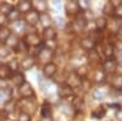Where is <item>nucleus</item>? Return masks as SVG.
<instances>
[{"label": "nucleus", "instance_id": "7c9ffc66", "mask_svg": "<svg viewBox=\"0 0 122 121\" xmlns=\"http://www.w3.org/2000/svg\"><path fill=\"white\" fill-rule=\"evenodd\" d=\"M106 79V74L103 71V70H95L94 71V75H93V81L95 83H104Z\"/></svg>", "mask_w": 122, "mask_h": 121}, {"label": "nucleus", "instance_id": "5fc2aeb1", "mask_svg": "<svg viewBox=\"0 0 122 121\" xmlns=\"http://www.w3.org/2000/svg\"><path fill=\"white\" fill-rule=\"evenodd\" d=\"M118 34H121V36H122V27H121V29H120V32H118Z\"/></svg>", "mask_w": 122, "mask_h": 121}, {"label": "nucleus", "instance_id": "9b49d317", "mask_svg": "<svg viewBox=\"0 0 122 121\" xmlns=\"http://www.w3.org/2000/svg\"><path fill=\"white\" fill-rule=\"evenodd\" d=\"M75 92H73V89L71 88L68 84L66 83H62V84H60L59 88H57V95L61 98V99H68L71 97H73Z\"/></svg>", "mask_w": 122, "mask_h": 121}, {"label": "nucleus", "instance_id": "1a4fd4ad", "mask_svg": "<svg viewBox=\"0 0 122 121\" xmlns=\"http://www.w3.org/2000/svg\"><path fill=\"white\" fill-rule=\"evenodd\" d=\"M122 27V21L120 18L112 16V17H110L107 20V26L106 28L109 29V32L110 33H118L120 32V29Z\"/></svg>", "mask_w": 122, "mask_h": 121}, {"label": "nucleus", "instance_id": "c9c22d12", "mask_svg": "<svg viewBox=\"0 0 122 121\" xmlns=\"http://www.w3.org/2000/svg\"><path fill=\"white\" fill-rule=\"evenodd\" d=\"M12 9H14V6L10 3H5V1L0 3V14L4 16H6L10 11H12Z\"/></svg>", "mask_w": 122, "mask_h": 121}, {"label": "nucleus", "instance_id": "7ed1b4c3", "mask_svg": "<svg viewBox=\"0 0 122 121\" xmlns=\"http://www.w3.org/2000/svg\"><path fill=\"white\" fill-rule=\"evenodd\" d=\"M65 11L67 14L68 17H76L78 16L82 10L79 7V4H78V0H68L65 4Z\"/></svg>", "mask_w": 122, "mask_h": 121}, {"label": "nucleus", "instance_id": "473e14b6", "mask_svg": "<svg viewBox=\"0 0 122 121\" xmlns=\"http://www.w3.org/2000/svg\"><path fill=\"white\" fill-rule=\"evenodd\" d=\"M53 116V108L48 102H45L40 109V117H49Z\"/></svg>", "mask_w": 122, "mask_h": 121}, {"label": "nucleus", "instance_id": "cd10ccee", "mask_svg": "<svg viewBox=\"0 0 122 121\" xmlns=\"http://www.w3.org/2000/svg\"><path fill=\"white\" fill-rule=\"evenodd\" d=\"M94 23H95V27H97L98 31L103 32L104 29H106V26H107V18L104 17V16L97 17V18L94 20Z\"/></svg>", "mask_w": 122, "mask_h": 121}, {"label": "nucleus", "instance_id": "f03ea898", "mask_svg": "<svg viewBox=\"0 0 122 121\" xmlns=\"http://www.w3.org/2000/svg\"><path fill=\"white\" fill-rule=\"evenodd\" d=\"M87 26V21L84 20L82 12H81L78 16L75 17V20L70 23V28H71V32L72 33H81L86 29Z\"/></svg>", "mask_w": 122, "mask_h": 121}, {"label": "nucleus", "instance_id": "864d4df0", "mask_svg": "<svg viewBox=\"0 0 122 121\" xmlns=\"http://www.w3.org/2000/svg\"><path fill=\"white\" fill-rule=\"evenodd\" d=\"M116 60H117V64L122 66V53H121V55L118 56V59H116Z\"/></svg>", "mask_w": 122, "mask_h": 121}, {"label": "nucleus", "instance_id": "6ab92c4d", "mask_svg": "<svg viewBox=\"0 0 122 121\" xmlns=\"http://www.w3.org/2000/svg\"><path fill=\"white\" fill-rule=\"evenodd\" d=\"M20 14H26L28 11H30L32 10V1L30 0H20V1L17 3V7H16Z\"/></svg>", "mask_w": 122, "mask_h": 121}, {"label": "nucleus", "instance_id": "58836bf2", "mask_svg": "<svg viewBox=\"0 0 122 121\" xmlns=\"http://www.w3.org/2000/svg\"><path fill=\"white\" fill-rule=\"evenodd\" d=\"M16 106H17L16 102L11 99V100H9V102L4 105V111H5V113H7V114H12V113L15 111Z\"/></svg>", "mask_w": 122, "mask_h": 121}, {"label": "nucleus", "instance_id": "f704fd0d", "mask_svg": "<svg viewBox=\"0 0 122 121\" xmlns=\"http://www.w3.org/2000/svg\"><path fill=\"white\" fill-rule=\"evenodd\" d=\"M106 95H107V90L104 89V88H98V89H95L93 92V98L95 100H101V99H104Z\"/></svg>", "mask_w": 122, "mask_h": 121}, {"label": "nucleus", "instance_id": "f3484780", "mask_svg": "<svg viewBox=\"0 0 122 121\" xmlns=\"http://www.w3.org/2000/svg\"><path fill=\"white\" fill-rule=\"evenodd\" d=\"M32 9L38 14H43L46 12L48 10V3L44 0H33L32 1Z\"/></svg>", "mask_w": 122, "mask_h": 121}, {"label": "nucleus", "instance_id": "a878e982", "mask_svg": "<svg viewBox=\"0 0 122 121\" xmlns=\"http://www.w3.org/2000/svg\"><path fill=\"white\" fill-rule=\"evenodd\" d=\"M103 55H104L106 59L114 58V55H115V47H114V43H106V44L103 47Z\"/></svg>", "mask_w": 122, "mask_h": 121}, {"label": "nucleus", "instance_id": "39448f33", "mask_svg": "<svg viewBox=\"0 0 122 121\" xmlns=\"http://www.w3.org/2000/svg\"><path fill=\"white\" fill-rule=\"evenodd\" d=\"M54 58V52L49 50L46 48L43 47V44L39 47V50H38V54H37V59L39 60L40 63H43L44 65L51 63V60Z\"/></svg>", "mask_w": 122, "mask_h": 121}, {"label": "nucleus", "instance_id": "bb28decb", "mask_svg": "<svg viewBox=\"0 0 122 121\" xmlns=\"http://www.w3.org/2000/svg\"><path fill=\"white\" fill-rule=\"evenodd\" d=\"M12 72L11 70L7 67L6 64H1L0 65V81H6V79H10Z\"/></svg>", "mask_w": 122, "mask_h": 121}, {"label": "nucleus", "instance_id": "a18cd8bd", "mask_svg": "<svg viewBox=\"0 0 122 121\" xmlns=\"http://www.w3.org/2000/svg\"><path fill=\"white\" fill-rule=\"evenodd\" d=\"M17 121H32V116L21 111L17 115Z\"/></svg>", "mask_w": 122, "mask_h": 121}, {"label": "nucleus", "instance_id": "ea45409f", "mask_svg": "<svg viewBox=\"0 0 122 121\" xmlns=\"http://www.w3.org/2000/svg\"><path fill=\"white\" fill-rule=\"evenodd\" d=\"M43 47L51 50V52H55V50L57 49L59 44H57V40L56 39H53V40H45V42L43 43Z\"/></svg>", "mask_w": 122, "mask_h": 121}, {"label": "nucleus", "instance_id": "a211bd4d", "mask_svg": "<svg viewBox=\"0 0 122 121\" xmlns=\"http://www.w3.org/2000/svg\"><path fill=\"white\" fill-rule=\"evenodd\" d=\"M12 99V90L5 88V89H0V106H4L9 100Z\"/></svg>", "mask_w": 122, "mask_h": 121}, {"label": "nucleus", "instance_id": "423d86ee", "mask_svg": "<svg viewBox=\"0 0 122 121\" xmlns=\"http://www.w3.org/2000/svg\"><path fill=\"white\" fill-rule=\"evenodd\" d=\"M23 21H25L26 25H29V26L34 27V26H37L39 23V14L32 9L30 11H28V12H26L23 15Z\"/></svg>", "mask_w": 122, "mask_h": 121}, {"label": "nucleus", "instance_id": "8fccbe9b", "mask_svg": "<svg viewBox=\"0 0 122 121\" xmlns=\"http://www.w3.org/2000/svg\"><path fill=\"white\" fill-rule=\"evenodd\" d=\"M115 117H116L118 121H122V108H121V109H118L117 111H116V114H115Z\"/></svg>", "mask_w": 122, "mask_h": 121}, {"label": "nucleus", "instance_id": "412c9836", "mask_svg": "<svg viewBox=\"0 0 122 121\" xmlns=\"http://www.w3.org/2000/svg\"><path fill=\"white\" fill-rule=\"evenodd\" d=\"M11 32L14 31L15 33L14 34H20V33H23L25 31H26V23H25V21H22V20H18V21H16V22H14V23H11Z\"/></svg>", "mask_w": 122, "mask_h": 121}, {"label": "nucleus", "instance_id": "6e6552de", "mask_svg": "<svg viewBox=\"0 0 122 121\" xmlns=\"http://www.w3.org/2000/svg\"><path fill=\"white\" fill-rule=\"evenodd\" d=\"M18 93L22 98H34V88L29 82L26 81L21 87H18Z\"/></svg>", "mask_w": 122, "mask_h": 121}, {"label": "nucleus", "instance_id": "9d476101", "mask_svg": "<svg viewBox=\"0 0 122 121\" xmlns=\"http://www.w3.org/2000/svg\"><path fill=\"white\" fill-rule=\"evenodd\" d=\"M81 83H82V78L78 77L75 71L67 74V76H66V84H68L72 89L79 88L81 87Z\"/></svg>", "mask_w": 122, "mask_h": 121}, {"label": "nucleus", "instance_id": "4c0bfd02", "mask_svg": "<svg viewBox=\"0 0 122 121\" xmlns=\"http://www.w3.org/2000/svg\"><path fill=\"white\" fill-rule=\"evenodd\" d=\"M7 67L11 70V72L15 74V72H18V70H20V61H18V59H12V60H10L9 64H6Z\"/></svg>", "mask_w": 122, "mask_h": 121}, {"label": "nucleus", "instance_id": "603ef678", "mask_svg": "<svg viewBox=\"0 0 122 121\" xmlns=\"http://www.w3.org/2000/svg\"><path fill=\"white\" fill-rule=\"evenodd\" d=\"M53 5H54V7H56V9H61V3H60V1H53Z\"/></svg>", "mask_w": 122, "mask_h": 121}, {"label": "nucleus", "instance_id": "c756f323", "mask_svg": "<svg viewBox=\"0 0 122 121\" xmlns=\"http://www.w3.org/2000/svg\"><path fill=\"white\" fill-rule=\"evenodd\" d=\"M75 72H76V75H77L78 77H81L82 79H84V78H87L88 75H89V66H88V65H81V66H78V67L75 70Z\"/></svg>", "mask_w": 122, "mask_h": 121}, {"label": "nucleus", "instance_id": "4be33fe9", "mask_svg": "<svg viewBox=\"0 0 122 121\" xmlns=\"http://www.w3.org/2000/svg\"><path fill=\"white\" fill-rule=\"evenodd\" d=\"M39 23L42 25L43 28H48V27H51L53 23V18L48 12H43V14H39Z\"/></svg>", "mask_w": 122, "mask_h": 121}, {"label": "nucleus", "instance_id": "a19ab883", "mask_svg": "<svg viewBox=\"0 0 122 121\" xmlns=\"http://www.w3.org/2000/svg\"><path fill=\"white\" fill-rule=\"evenodd\" d=\"M29 48L26 45V43L23 42V39H20V42H18V44L15 47V49H14V52L15 53H17V54H20V53H22V52H27Z\"/></svg>", "mask_w": 122, "mask_h": 121}, {"label": "nucleus", "instance_id": "4d7b16f0", "mask_svg": "<svg viewBox=\"0 0 122 121\" xmlns=\"http://www.w3.org/2000/svg\"><path fill=\"white\" fill-rule=\"evenodd\" d=\"M0 121H1V115H0Z\"/></svg>", "mask_w": 122, "mask_h": 121}, {"label": "nucleus", "instance_id": "20e7f679", "mask_svg": "<svg viewBox=\"0 0 122 121\" xmlns=\"http://www.w3.org/2000/svg\"><path fill=\"white\" fill-rule=\"evenodd\" d=\"M23 42L26 43V45L28 48H38L42 44V38H40V36L38 33L30 32L23 37Z\"/></svg>", "mask_w": 122, "mask_h": 121}, {"label": "nucleus", "instance_id": "ddd939ff", "mask_svg": "<svg viewBox=\"0 0 122 121\" xmlns=\"http://www.w3.org/2000/svg\"><path fill=\"white\" fill-rule=\"evenodd\" d=\"M57 71H59V67H57V65H56L55 63H53V61L43 66V75H44L46 78H53L54 76H56Z\"/></svg>", "mask_w": 122, "mask_h": 121}, {"label": "nucleus", "instance_id": "6e6d98bb", "mask_svg": "<svg viewBox=\"0 0 122 121\" xmlns=\"http://www.w3.org/2000/svg\"><path fill=\"white\" fill-rule=\"evenodd\" d=\"M1 64H3V63H1V59H0V65H1Z\"/></svg>", "mask_w": 122, "mask_h": 121}, {"label": "nucleus", "instance_id": "2f4dec72", "mask_svg": "<svg viewBox=\"0 0 122 121\" xmlns=\"http://www.w3.org/2000/svg\"><path fill=\"white\" fill-rule=\"evenodd\" d=\"M6 20H7L9 22L14 23V22L18 21V20H21V14H20V11H18L16 7H14L12 11H10V12L6 15Z\"/></svg>", "mask_w": 122, "mask_h": 121}, {"label": "nucleus", "instance_id": "5701e85b", "mask_svg": "<svg viewBox=\"0 0 122 121\" xmlns=\"http://www.w3.org/2000/svg\"><path fill=\"white\" fill-rule=\"evenodd\" d=\"M56 36H57V32H56V29L53 28V27H48V28L43 29V39H44V42L45 40L56 39Z\"/></svg>", "mask_w": 122, "mask_h": 121}, {"label": "nucleus", "instance_id": "4468645a", "mask_svg": "<svg viewBox=\"0 0 122 121\" xmlns=\"http://www.w3.org/2000/svg\"><path fill=\"white\" fill-rule=\"evenodd\" d=\"M36 65V58L32 55H27L25 56L21 61H20V68H22L23 71H28Z\"/></svg>", "mask_w": 122, "mask_h": 121}, {"label": "nucleus", "instance_id": "c03bdc74", "mask_svg": "<svg viewBox=\"0 0 122 121\" xmlns=\"http://www.w3.org/2000/svg\"><path fill=\"white\" fill-rule=\"evenodd\" d=\"M11 54V49H9L5 44H1L0 45V59H4V58H7Z\"/></svg>", "mask_w": 122, "mask_h": 121}, {"label": "nucleus", "instance_id": "de8ad7c7", "mask_svg": "<svg viewBox=\"0 0 122 121\" xmlns=\"http://www.w3.org/2000/svg\"><path fill=\"white\" fill-rule=\"evenodd\" d=\"M53 23H55L57 27H65V20L62 17H55Z\"/></svg>", "mask_w": 122, "mask_h": 121}, {"label": "nucleus", "instance_id": "09e8293b", "mask_svg": "<svg viewBox=\"0 0 122 121\" xmlns=\"http://www.w3.org/2000/svg\"><path fill=\"white\" fill-rule=\"evenodd\" d=\"M114 16H115V17H117V18H120V20H122V4H121V5H118L117 7H115Z\"/></svg>", "mask_w": 122, "mask_h": 121}, {"label": "nucleus", "instance_id": "79ce46f5", "mask_svg": "<svg viewBox=\"0 0 122 121\" xmlns=\"http://www.w3.org/2000/svg\"><path fill=\"white\" fill-rule=\"evenodd\" d=\"M88 59H89V61L98 63L99 60H100V53L98 52V50H95V49L90 50V52H89V54H88Z\"/></svg>", "mask_w": 122, "mask_h": 121}, {"label": "nucleus", "instance_id": "0eeeda50", "mask_svg": "<svg viewBox=\"0 0 122 121\" xmlns=\"http://www.w3.org/2000/svg\"><path fill=\"white\" fill-rule=\"evenodd\" d=\"M117 66H118V64H117V60L115 59V58H111V59H105L104 61H103V64H101V70L105 72V74H112V72H115L116 71V68H117Z\"/></svg>", "mask_w": 122, "mask_h": 121}, {"label": "nucleus", "instance_id": "72a5a7b5", "mask_svg": "<svg viewBox=\"0 0 122 121\" xmlns=\"http://www.w3.org/2000/svg\"><path fill=\"white\" fill-rule=\"evenodd\" d=\"M18 42H20V38L16 36V34H14V33H11V36H10L9 38H7V40L4 43L9 49H15V47L18 44Z\"/></svg>", "mask_w": 122, "mask_h": 121}, {"label": "nucleus", "instance_id": "49530a36", "mask_svg": "<svg viewBox=\"0 0 122 121\" xmlns=\"http://www.w3.org/2000/svg\"><path fill=\"white\" fill-rule=\"evenodd\" d=\"M90 87H92V82L90 81H88L87 78H84V79H82V83H81V89H83V90H89L90 89Z\"/></svg>", "mask_w": 122, "mask_h": 121}, {"label": "nucleus", "instance_id": "e433bc0d", "mask_svg": "<svg viewBox=\"0 0 122 121\" xmlns=\"http://www.w3.org/2000/svg\"><path fill=\"white\" fill-rule=\"evenodd\" d=\"M103 12L105 16H109V17H112L114 16V12H115V7L111 5L110 1L105 3V5L103 6Z\"/></svg>", "mask_w": 122, "mask_h": 121}, {"label": "nucleus", "instance_id": "393cba45", "mask_svg": "<svg viewBox=\"0 0 122 121\" xmlns=\"http://www.w3.org/2000/svg\"><path fill=\"white\" fill-rule=\"evenodd\" d=\"M106 115V109L104 105H100L98 108H95L93 111H92V117L95 120H101L104 119V116Z\"/></svg>", "mask_w": 122, "mask_h": 121}, {"label": "nucleus", "instance_id": "2eb2a0df", "mask_svg": "<svg viewBox=\"0 0 122 121\" xmlns=\"http://www.w3.org/2000/svg\"><path fill=\"white\" fill-rule=\"evenodd\" d=\"M10 81H11V83H12V86H15V87H21L25 82H26V77H25V75L22 74V72H15V74H12L11 75V77H10Z\"/></svg>", "mask_w": 122, "mask_h": 121}, {"label": "nucleus", "instance_id": "c85d7f7f", "mask_svg": "<svg viewBox=\"0 0 122 121\" xmlns=\"http://www.w3.org/2000/svg\"><path fill=\"white\" fill-rule=\"evenodd\" d=\"M11 29H10L9 27H6V26H0V43L1 44H4L6 40H7V38L11 36Z\"/></svg>", "mask_w": 122, "mask_h": 121}, {"label": "nucleus", "instance_id": "37998d69", "mask_svg": "<svg viewBox=\"0 0 122 121\" xmlns=\"http://www.w3.org/2000/svg\"><path fill=\"white\" fill-rule=\"evenodd\" d=\"M60 110H61V111H62L65 115H67V116H72V117H73L75 114H76V113H75V110L72 109V106L68 105V104H64L62 106H61Z\"/></svg>", "mask_w": 122, "mask_h": 121}, {"label": "nucleus", "instance_id": "dca6fc26", "mask_svg": "<svg viewBox=\"0 0 122 121\" xmlns=\"http://www.w3.org/2000/svg\"><path fill=\"white\" fill-rule=\"evenodd\" d=\"M72 109L75 110V113H81L83 111L84 108H86V103H84V99L82 97H75L72 99V104H71Z\"/></svg>", "mask_w": 122, "mask_h": 121}, {"label": "nucleus", "instance_id": "f257e3e1", "mask_svg": "<svg viewBox=\"0 0 122 121\" xmlns=\"http://www.w3.org/2000/svg\"><path fill=\"white\" fill-rule=\"evenodd\" d=\"M20 108H21V111L26 113L28 115L32 116L36 110H37V102L34 98H22L18 103H16Z\"/></svg>", "mask_w": 122, "mask_h": 121}, {"label": "nucleus", "instance_id": "b1692460", "mask_svg": "<svg viewBox=\"0 0 122 121\" xmlns=\"http://www.w3.org/2000/svg\"><path fill=\"white\" fill-rule=\"evenodd\" d=\"M40 88L44 93L46 94H50L53 93V89H54V82L51 79H43L42 82H40Z\"/></svg>", "mask_w": 122, "mask_h": 121}, {"label": "nucleus", "instance_id": "f8f14e48", "mask_svg": "<svg viewBox=\"0 0 122 121\" xmlns=\"http://www.w3.org/2000/svg\"><path fill=\"white\" fill-rule=\"evenodd\" d=\"M79 47L82 48L83 50H86V52H90V50L95 49L97 42L90 36L89 37H83V38L79 39Z\"/></svg>", "mask_w": 122, "mask_h": 121}, {"label": "nucleus", "instance_id": "3c124183", "mask_svg": "<svg viewBox=\"0 0 122 121\" xmlns=\"http://www.w3.org/2000/svg\"><path fill=\"white\" fill-rule=\"evenodd\" d=\"M39 121H54V120H53V116H49V117H40Z\"/></svg>", "mask_w": 122, "mask_h": 121}, {"label": "nucleus", "instance_id": "aec40b11", "mask_svg": "<svg viewBox=\"0 0 122 121\" xmlns=\"http://www.w3.org/2000/svg\"><path fill=\"white\" fill-rule=\"evenodd\" d=\"M110 84L114 89H122V74H114L110 78Z\"/></svg>", "mask_w": 122, "mask_h": 121}]
</instances>
